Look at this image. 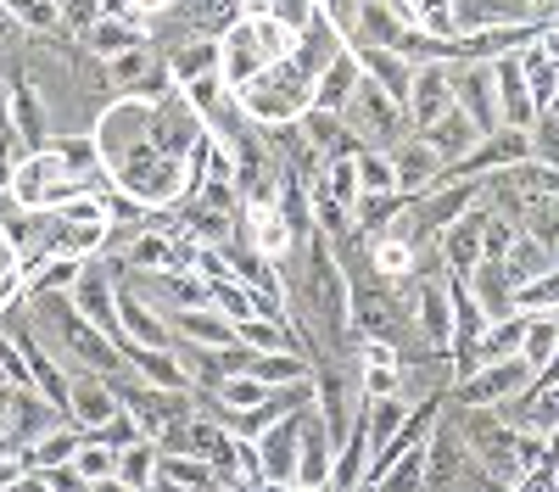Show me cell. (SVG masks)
Returning a JSON list of instances; mask_svg holds the SVG:
<instances>
[{
    "mask_svg": "<svg viewBox=\"0 0 559 492\" xmlns=\"http://www.w3.org/2000/svg\"><path fill=\"white\" fill-rule=\"evenodd\" d=\"M118 325H123V336L140 341V347H174L168 320H163V313L140 297L134 286H123V280H118Z\"/></svg>",
    "mask_w": 559,
    "mask_h": 492,
    "instance_id": "12",
    "label": "cell"
},
{
    "mask_svg": "<svg viewBox=\"0 0 559 492\" xmlns=\"http://www.w3.org/2000/svg\"><path fill=\"white\" fill-rule=\"evenodd\" d=\"M476 470L471 447H464L453 420H431L426 431V492H459V481Z\"/></svg>",
    "mask_w": 559,
    "mask_h": 492,
    "instance_id": "5",
    "label": "cell"
},
{
    "mask_svg": "<svg viewBox=\"0 0 559 492\" xmlns=\"http://www.w3.org/2000/svg\"><path fill=\"white\" fill-rule=\"evenodd\" d=\"M308 96H313V84L292 62H274L247 89H236V101H241L252 129H286V123H297L308 112Z\"/></svg>",
    "mask_w": 559,
    "mask_h": 492,
    "instance_id": "1",
    "label": "cell"
},
{
    "mask_svg": "<svg viewBox=\"0 0 559 492\" xmlns=\"http://www.w3.org/2000/svg\"><path fill=\"white\" fill-rule=\"evenodd\" d=\"M112 465H118V447H107V442H96V436H84V442H79L73 470H79L84 481H107V476H112Z\"/></svg>",
    "mask_w": 559,
    "mask_h": 492,
    "instance_id": "39",
    "label": "cell"
},
{
    "mask_svg": "<svg viewBox=\"0 0 559 492\" xmlns=\"http://www.w3.org/2000/svg\"><path fill=\"white\" fill-rule=\"evenodd\" d=\"M448 107H453V79H448V62H426V68H414V84H408V123H414V134H419V129H431Z\"/></svg>",
    "mask_w": 559,
    "mask_h": 492,
    "instance_id": "9",
    "label": "cell"
},
{
    "mask_svg": "<svg viewBox=\"0 0 559 492\" xmlns=\"http://www.w3.org/2000/svg\"><path fill=\"white\" fill-rule=\"evenodd\" d=\"M515 313H559V268L515 286Z\"/></svg>",
    "mask_w": 559,
    "mask_h": 492,
    "instance_id": "35",
    "label": "cell"
},
{
    "mask_svg": "<svg viewBox=\"0 0 559 492\" xmlns=\"http://www.w3.org/2000/svg\"><path fill=\"white\" fill-rule=\"evenodd\" d=\"M554 268H559V241H554Z\"/></svg>",
    "mask_w": 559,
    "mask_h": 492,
    "instance_id": "51",
    "label": "cell"
},
{
    "mask_svg": "<svg viewBox=\"0 0 559 492\" xmlns=\"http://www.w3.org/2000/svg\"><path fill=\"white\" fill-rule=\"evenodd\" d=\"M229 442H236V481H241V487L263 481V454H258V442H247V436H229Z\"/></svg>",
    "mask_w": 559,
    "mask_h": 492,
    "instance_id": "42",
    "label": "cell"
},
{
    "mask_svg": "<svg viewBox=\"0 0 559 492\" xmlns=\"http://www.w3.org/2000/svg\"><path fill=\"white\" fill-rule=\"evenodd\" d=\"M313 409H319L324 431H331V442L342 447L347 431H353L358 415H364L358 375H347V370H336V364H319V370H313Z\"/></svg>",
    "mask_w": 559,
    "mask_h": 492,
    "instance_id": "3",
    "label": "cell"
},
{
    "mask_svg": "<svg viewBox=\"0 0 559 492\" xmlns=\"http://www.w3.org/2000/svg\"><path fill=\"white\" fill-rule=\"evenodd\" d=\"M0 492H45V481H39V476H34V470H28V476H23V481H12V487H0Z\"/></svg>",
    "mask_w": 559,
    "mask_h": 492,
    "instance_id": "47",
    "label": "cell"
},
{
    "mask_svg": "<svg viewBox=\"0 0 559 492\" xmlns=\"http://www.w3.org/2000/svg\"><path fill=\"white\" fill-rule=\"evenodd\" d=\"M236 341L241 347H252V352H302L297 347V336H292V325L286 320H247V325H236Z\"/></svg>",
    "mask_w": 559,
    "mask_h": 492,
    "instance_id": "30",
    "label": "cell"
},
{
    "mask_svg": "<svg viewBox=\"0 0 559 492\" xmlns=\"http://www.w3.org/2000/svg\"><path fill=\"white\" fill-rule=\"evenodd\" d=\"M515 236H521V224H509V218H498V213H487L481 218V257H492V263H503V252L515 247Z\"/></svg>",
    "mask_w": 559,
    "mask_h": 492,
    "instance_id": "40",
    "label": "cell"
},
{
    "mask_svg": "<svg viewBox=\"0 0 559 492\" xmlns=\"http://www.w3.org/2000/svg\"><path fill=\"white\" fill-rule=\"evenodd\" d=\"M408 28H414V23H408L403 12L381 7V0H358V17H353L347 45H392V51H397V39H403Z\"/></svg>",
    "mask_w": 559,
    "mask_h": 492,
    "instance_id": "17",
    "label": "cell"
},
{
    "mask_svg": "<svg viewBox=\"0 0 559 492\" xmlns=\"http://www.w3.org/2000/svg\"><path fill=\"white\" fill-rule=\"evenodd\" d=\"M559 352V313H526V336H521V364L537 375L548 358Z\"/></svg>",
    "mask_w": 559,
    "mask_h": 492,
    "instance_id": "24",
    "label": "cell"
},
{
    "mask_svg": "<svg viewBox=\"0 0 559 492\" xmlns=\"http://www.w3.org/2000/svg\"><path fill=\"white\" fill-rule=\"evenodd\" d=\"M548 492H554V487H548Z\"/></svg>",
    "mask_w": 559,
    "mask_h": 492,
    "instance_id": "53",
    "label": "cell"
},
{
    "mask_svg": "<svg viewBox=\"0 0 559 492\" xmlns=\"http://www.w3.org/2000/svg\"><path fill=\"white\" fill-rule=\"evenodd\" d=\"M174 325H179V341H191V347H236V325L218 308H185L174 313Z\"/></svg>",
    "mask_w": 559,
    "mask_h": 492,
    "instance_id": "18",
    "label": "cell"
},
{
    "mask_svg": "<svg viewBox=\"0 0 559 492\" xmlns=\"http://www.w3.org/2000/svg\"><path fill=\"white\" fill-rule=\"evenodd\" d=\"M521 236H532L537 247L554 252V241H559V196H532V202H526V213H521Z\"/></svg>",
    "mask_w": 559,
    "mask_h": 492,
    "instance_id": "34",
    "label": "cell"
},
{
    "mask_svg": "<svg viewBox=\"0 0 559 492\" xmlns=\"http://www.w3.org/2000/svg\"><path fill=\"white\" fill-rule=\"evenodd\" d=\"M252 34H258V51H263L269 68H274V62H286V57H292V45H297V34L280 23V17H252Z\"/></svg>",
    "mask_w": 559,
    "mask_h": 492,
    "instance_id": "38",
    "label": "cell"
},
{
    "mask_svg": "<svg viewBox=\"0 0 559 492\" xmlns=\"http://www.w3.org/2000/svg\"><path fill=\"white\" fill-rule=\"evenodd\" d=\"M331 459H336V442H331V431H324L319 409H308L302 447H297V487L302 492H331Z\"/></svg>",
    "mask_w": 559,
    "mask_h": 492,
    "instance_id": "10",
    "label": "cell"
},
{
    "mask_svg": "<svg viewBox=\"0 0 559 492\" xmlns=\"http://www.w3.org/2000/svg\"><path fill=\"white\" fill-rule=\"evenodd\" d=\"M526 141H532V163H543V168L559 173V112L554 107L537 112V123L526 129Z\"/></svg>",
    "mask_w": 559,
    "mask_h": 492,
    "instance_id": "37",
    "label": "cell"
},
{
    "mask_svg": "<svg viewBox=\"0 0 559 492\" xmlns=\"http://www.w3.org/2000/svg\"><path fill=\"white\" fill-rule=\"evenodd\" d=\"M419 141H426V146H431V152L442 157V168H448V163H459L464 152H476L481 129H476L471 118H464L459 107H448V112H442V118H437L431 129H419Z\"/></svg>",
    "mask_w": 559,
    "mask_h": 492,
    "instance_id": "16",
    "label": "cell"
},
{
    "mask_svg": "<svg viewBox=\"0 0 559 492\" xmlns=\"http://www.w3.org/2000/svg\"><path fill=\"white\" fill-rule=\"evenodd\" d=\"M487 73H492V96H498V123L503 129H532L537 107H532V89H526V73H521V51L487 62Z\"/></svg>",
    "mask_w": 559,
    "mask_h": 492,
    "instance_id": "7",
    "label": "cell"
},
{
    "mask_svg": "<svg viewBox=\"0 0 559 492\" xmlns=\"http://www.w3.org/2000/svg\"><path fill=\"white\" fill-rule=\"evenodd\" d=\"M358 392L364 397H397L403 392V364H364L358 370Z\"/></svg>",
    "mask_w": 559,
    "mask_h": 492,
    "instance_id": "41",
    "label": "cell"
},
{
    "mask_svg": "<svg viewBox=\"0 0 559 492\" xmlns=\"http://www.w3.org/2000/svg\"><path fill=\"white\" fill-rule=\"evenodd\" d=\"M548 268H554V252L537 247L532 236H515V247L503 252V275H509V286H526V280L548 275Z\"/></svg>",
    "mask_w": 559,
    "mask_h": 492,
    "instance_id": "28",
    "label": "cell"
},
{
    "mask_svg": "<svg viewBox=\"0 0 559 492\" xmlns=\"http://www.w3.org/2000/svg\"><path fill=\"white\" fill-rule=\"evenodd\" d=\"M408 12H414V23L419 17H442V12H453V0H408Z\"/></svg>",
    "mask_w": 559,
    "mask_h": 492,
    "instance_id": "45",
    "label": "cell"
},
{
    "mask_svg": "<svg viewBox=\"0 0 559 492\" xmlns=\"http://www.w3.org/2000/svg\"><path fill=\"white\" fill-rule=\"evenodd\" d=\"M403 207H408V196H403V191L358 196V207H353V230H358V236H381V230H386V224H392Z\"/></svg>",
    "mask_w": 559,
    "mask_h": 492,
    "instance_id": "31",
    "label": "cell"
},
{
    "mask_svg": "<svg viewBox=\"0 0 559 492\" xmlns=\"http://www.w3.org/2000/svg\"><path fill=\"white\" fill-rule=\"evenodd\" d=\"M247 492H297V487H292V481H252Z\"/></svg>",
    "mask_w": 559,
    "mask_h": 492,
    "instance_id": "49",
    "label": "cell"
},
{
    "mask_svg": "<svg viewBox=\"0 0 559 492\" xmlns=\"http://www.w3.org/2000/svg\"><path fill=\"white\" fill-rule=\"evenodd\" d=\"M532 381H537V386H554V381H559V352H554V358H548V364H543V370H537V375H532Z\"/></svg>",
    "mask_w": 559,
    "mask_h": 492,
    "instance_id": "46",
    "label": "cell"
},
{
    "mask_svg": "<svg viewBox=\"0 0 559 492\" xmlns=\"http://www.w3.org/2000/svg\"><path fill=\"white\" fill-rule=\"evenodd\" d=\"M342 118H347V129L358 134V141H364V146H376V152H392V146H403L408 134H414L408 107L392 101L376 79H358V89L347 96V112H342Z\"/></svg>",
    "mask_w": 559,
    "mask_h": 492,
    "instance_id": "2",
    "label": "cell"
},
{
    "mask_svg": "<svg viewBox=\"0 0 559 492\" xmlns=\"http://www.w3.org/2000/svg\"><path fill=\"white\" fill-rule=\"evenodd\" d=\"M0 12H7L17 28H45V34L62 23V7H57V0H0Z\"/></svg>",
    "mask_w": 559,
    "mask_h": 492,
    "instance_id": "36",
    "label": "cell"
},
{
    "mask_svg": "<svg viewBox=\"0 0 559 492\" xmlns=\"http://www.w3.org/2000/svg\"><path fill=\"white\" fill-rule=\"evenodd\" d=\"M163 68H168L174 89H185V84H197V79L218 73V39H191V45H179V51L163 57Z\"/></svg>",
    "mask_w": 559,
    "mask_h": 492,
    "instance_id": "20",
    "label": "cell"
},
{
    "mask_svg": "<svg viewBox=\"0 0 559 492\" xmlns=\"http://www.w3.org/2000/svg\"><path fill=\"white\" fill-rule=\"evenodd\" d=\"M207 302L224 313L229 325L258 320V297H252V286H247V280H236V275H213V280H207Z\"/></svg>",
    "mask_w": 559,
    "mask_h": 492,
    "instance_id": "25",
    "label": "cell"
},
{
    "mask_svg": "<svg viewBox=\"0 0 559 492\" xmlns=\"http://www.w3.org/2000/svg\"><path fill=\"white\" fill-rule=\"evenodd\" d=\"M39 481H45V492H90V481L73 470V459L68 465H57V470H34Z\"/></svg>",
    "mask_w": 559,
    "mask_h": 492,
    "instance_id": "43",
    "label": "cell"
},
{
    "mask_svg": "<svg viewBox=\"0 0 559 492\" xmlns=\"http://www.w3.org/2000/svg\"><path fill=\"white\" fill-rule=\"evenodd\" d=\"M554 112H559V101H554Z\"/></svg>",
    "mask_w": 559,
    "mask_h": 492,
    "instance_id": "52",
    "label": "cell"
},
{
    "mask_svg": "<svg viewBox=\"0 0 559 492\" xmlns=\"http://www.w3.org/2000/svg\"><path fill=\"white\" fill-rule=\"evenodd\" d=\"M481 207H471V213H464V218H453L448 224V230L437 236V263H442V275H471V268L481 263Z\"/></svg>",
    "mask_w": 559,
    "mask_h": 492,
    "instance_id": "11",
    "label": "cell"
},
{
    "mask_svg": "<svg viewBox=\"0 0 559 492\" xmlns=\"http://www.w3.org/2000/svg\"><path fill=\"white\" fill-rule=\"evenodd\" d=\"M521 386H532V370L521 358H498V364H476L464 381H453V403L459 409H498V403H509Z\"/></svg>",
    "mask_w": 559,
    "mask_h": 492,
    "instance_id": "4",
    "label": "cell"
},
{
    "mask_svg": "<svg viewBox=\"0 0 559 492\" xmlns=\"http://www.w3.org/2000/svg\"><path fill=\"white\" fill-rule=\"evenodd\" d=\"M118 409H123V403H118V392H112L107 375H96V370H73V375H68V420H73V425L96 431V425H107Z\"/></svg>",
    "mask_w": 559,
    "mask_h": 492,
    "instance_id": "6",
    "label": "cell"
},
{
    "mask_svg": "<svg viewBox=\"0 0 559 492\" xmlns=\"http://www.w3.org/2000/svg\"><path fill=\"white\" fill-rule=\"evenodd\" d=\"M369 263H376V275H381V280L403 286V280H414L419 252H414L408 241H397V236H369Z\"/></svg>",
    "mask_w": 559,
    "mask_h": 492,
    "instance_id": "22",
    "label": "cell"
},
{
    "mask_svg": "<svg viewBox=\"0 0 559 492\" xmlns=\"http://www.w3.org/2000/svg\"><path fill=\"white\" fill-rule=\"evenodd\" d=\"M157 454H163V447L140 436V442L118 447V465H112V476H118L123 487H134V492H146V487H152V476H157Z\"/></svg>",
    "mask_w": 559,
    "mask_h": 492,
    "instance_id": "26",
    "label": "cell"
},
{
    "mask_svg": "<svg viewBox=\"0 0 559 492\" xmlns=\"http://www.w3.org/2000/svg\"><path fill=\"white\" fill-rule=\"evenodd\" d=\"M129 268H140V275H168L174 268V241L168 230H140L129 241Z\"/></svg>",
    "mask_w": 559,
    "mask_h": 492,
    "instance_id": "32",
    "label": "cell"
},
{
    "mask_svg": "<svg viewBox=\"0 0 559 492\" xmlns=\"http://www.w3.org/2000/svg\"><path fill=\"white\" fill-rule=\"evenodd\" d=\"M521 73H526V89H532V107L548 112L559 101V62H548L537 45H526V51H521Z\"/></svg>",
    "mask_w": 559,
    "mask_h": 492,
    "instance_id": "27",
    "label": "cell"
},
{
    "mask_svg": "<svg viewBox=\"0 0 559 492\" xmlns=\"http://www.w3.org/2000/svg\"><path fill=\"white\" fill-rule=\"evenodd\" d=\"M392 168H397V191L414 202V196H426L437 179H442V157L419 141V134H408L403 146H392Z\"/></svg>",
    "mask_w": 559,
    "mask_h": 492,
    "instance_id": "13",
    "label": "cell"
},
{
    "mask_svg": "<svg viewBox=\"0 0 559 492\" xmlns=\"http://www.w3.org/2000/svg\"><path fill=\"white\" fill-rule=\"evenodd\" d=\"M532 45H537V51H543V57H548V62H559V23H543V28H537V39H532Z\"/></svg>",
    "mask_w": 559,
    "mask_h": 492,
    "instance_id": "44",
    "label": "cell"
},
{
    "mask_svg": "<svg viewBox=\"0 0 559 492\" xmlns=\"http://www.w3.org/2000/svg\"><path fill=\"white\" fill-rule=\"evenodd\" d=\"M353 163H358V196H381V191H397V168H392V152L364 146Z\"/></svg>",
    "mask_w": 559,
    "mask_h": 492,
    "instance_id": "33",
    "label": "cell"
},
{
    "mask_svg": "<svg viewBox=\"0 0 559 492\" xmlns=\"http://www.w3.org/2000/svg\"><path fill=\"white\" fill-rule=\"evenodd\" d=\"M263 68H269V62H263V51H258V34H252V23L241 17L236 28L218 39V79H224L229 96H236V89H247Z\"/></svg>",
    "mask_w": 559,
    "mask_h": 492,
    "instance_id": "8",
    "label": "cell"
},
{
    "mask_svg": "<svg viewBox=\"0 0 559 492\" xmlns=\"http://www.w3.org/2000/svg\"><path fill=\"white\" fill-rule=\"evenodd\" d=\"M90 492H134V487H123L118 476H107V481H90Z\"/></svg>",
    "mask_w": 559,
    "mask_h": 492,
    "instance_id": "48",
    "label": "cell"
},
{
    "mask_svg": "<svg viewBox=\"0 0 559 492\" xmlns=\"http://www.w3.org/2000/svg\"><path fill=\"white\" fill-rule=\"evenodd\" d=\"M79 39H84L90 57H107V62H112V57L134 51V45H146V28H140V23H118V17H96Z\"/></svg>",
    "mask_w": 559,
    "mask_h": 492,
    "instance_id": "19",
    "label": "cell"
},
{
    "mask_svg": "<svg viewBox=\"0 0 559 492\" xmlns=\"http://www.w3.org/2000/svg\"><path fill=\"white\" fill-rule=\"evenodd\" d=\"M12 134L23 141V152H39L51 134H45V107H39V89L12 84Z\"/></svg>",
    "mask_w": 559,
    "mask_h": 492,
    "instance_id": "21",
    "label": "cell"
},
{
    "mask_svg": "<svg viewBox=\"0 0 559 492\" xmlns=\"http://www.w3.org/2000/svg\"><path fill=\"white\" fill-rule=\"evenodd\" d=\"M84 436H90L84 425L62 420L57 431H45V436L28 447V470H57V465H68V459L79 454V442H84Z\"/></svg>",
    "mask_w": 559,
    "mask_h": 492,
    "instance_id": "23",
    "label": "cell"
},
{
    "mask_svg": "<svg viewBox=\"0 0 559 492\" xmlns=\"http://www.w3.org/2000/svg\"><path fill=\"white\" fill-rule=\"evenodd\" d=\"M358 79H364L358 57H353V51H342L331 68H324V73L313 79V96H308V107H313V112H347V96L358 89Z\"/></svg>",
    "mask_w": 559,
    "mask_h": 492,
    "instance_id": "15",
    "label": "cell"
},
{
    "mask_svg": "<svg viewBox=\"0 0 559 492\" xmlns=\"http://www.w3.org/2000/svg\"><path fill=\"white\" fill-rule=\"evenodd\" d=\"M526 7H532V12H554V7H559V0H526Z\"/></svg>",
    "mask_w": 559,
    "mask_h": 492,
    "instance_id": "50",
    "label": "cell"
},
{
    "mask_svg": "<svg viewBox=\"0 0 559 492\" xmlns=\"http://www.w3.org/2000/svg\"><path fill=\"white\" fill-rule=\"evenodd\" d=\"M464 291L476 297V308L487 313V325L492 320H509L515 313V286H509V275H503V263H492V257H481L471 275H464Z\"/></svg>",
    "mask_w": 559,
    "mask_h": 492,
    "instance_id": "14",
    "label": "cell"
},
{
    "mask_svg": "<svg viewBox=\"0 0 559 492\" xmlns=\"http://www.w3.org/2000/svg\"><path fill=\"white\" fill-rule=\"evenodd\" d=\"M51 146L57 157H62V168L73 173V179H96V168H102V152H96V134H51Z\"/></svg>",
    "mask_w": 559,
    "mask_h": 492,
    "instance_id": "29",
    "label": "cell"
}]
</instances>
